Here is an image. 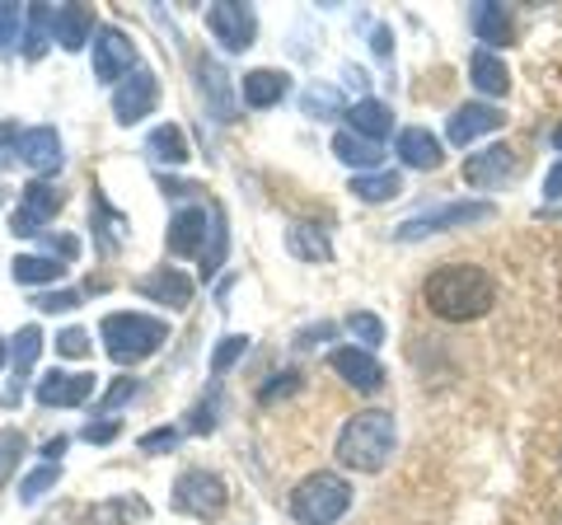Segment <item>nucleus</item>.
<instances>
[{
	"instance_id": "obj_52",
	"label": "nucleus",
	"mask_w": 562,
	"mask_h": 525,
	"mask_svg": "<svg viewBox=\"0 0 562 525\" xmlns=\"http://www.w3.org/2000/svg\"><path fill=\"white\" fill-rule=\"evenodd\" d=\"M160 188L169 192V198H188V192H198V183H179V179H169V174L160 179Z\"/></svg>"
},
{
	"instance_id": "obj_22",
	"label": "nucleus",
	"mask_w": 562,
	"mask_h": 525,
	"mask_svg": "<svg viewBox=\"0 0 562 525\" xmlns=\"http://www.w3.org/2000/svg\"><path fill=\"white\" fill-rule=\"evenodd\" d=\"M469 80H473V90L487 94V99H502L506 90H512V71H506V62L497 57V52H473L469 57Z\"/></svg>"
},
{
	"instance_id": "obj_48",
	"label": "nucleus",
	"mask_w": 562,
	"mask_h": 525,
	"mask_svg": "<svg viewBox=\"0 0 562 525\" xmlns=\"http://www.w3.org/2000/svg\"><path fill=\"white\" fill-rule=\"evenodd\" d=\"M14 160H20V127L10 122V127L0 132V169H10Z\"/></svg>"
},
{
	"instance_id": "obj_15",
	"label": "nucleus",
	"mask_w": 562,
	"mask_h": 525,
	"mask_svg": "<svg viewBox=\"0 0 562 525\" xmlns=\"http://www.w3.org/2000/svg\"><path fill=\"white\" fill-rule=\"evenodd\" d=\"M506 127V113L497 109V103H460V109L450 113V127L446 136L454 146H473L479 136H492Z\"/></svg>"
},
{
	"instance_id": "obj_8",
	"label": "nucleus",
	"mask_w": 562,
	"mask_h": 525,
	"mask_svg": "<svg viewBox=\"0 0 562 525\" xmlns=\"http://www.w3.org/2000/svg\"><path fill=\"white\" fill-rule=\"evenodd\" d=\"M132 66H136V43H132V33L117 29V24H103V29L94 33V80L122 85V80L132 76Z\"/></svg>"
},
{
	"instance_id": "obj_35",
	"label": "nucleus",
	"mask_w": 562,
	"mask_h": 525,
	"mask_svg": "<svg viewBox=\"0 0 562 525\" xmlns=\"http://www.w3.org/2000/svg\"><path fill=\"white\" fill-rule=\"evenodd\" d=\"M225 254H231V231H225V212H216V225H211V249L202 254V282H211L225 268Z\"/></svg>"
},
{
	"instance_id": "obj_12",
	"label": "nucleus",
	"mask_w": 562,
	"mask_h": 525,
	"mask_svg": "<svg viewBox=\"0 0 562 525\" xmlns=\"http://www.w3.org/2000/svg\"><path fill=\"white\" fill-rule=\"evenodd\" d=\"M94 384H99V376H90V371H47L33 394H38L43 409H80V404H90Z\"/></svg>"
},
{
	"instance_id": "obj_30",
	"label": "nucleus",
	"mask_w": 562,
	"mask_h": 525,
	"mask_svg": "<svg viewBox=\"0 0 562 525\" xmlns=\"http://www.w3.org/2000/svg\"><path fill=\"white\" fill-rule=\"evenodd\" d=\"M333 155H338V160L347 165V169H375L380 160H384V150L375 146V142H366V136H357V132H338V136H333Z\"/></svg>"
},
{
	"instance_id": "obj_57",
	"label": "nucleus",
	"mask_w": 562,
	"mask_h": 525,
	"mask_svg": "<svg viewBox=\"0 0 562 525\" xmlns=\"http://www.w3.org/2000/svg\"><path fill=\"white\" fill-rule=\"evenodd\" d=\"M558 465H562V450H558Z\"/></svg>"
},
{
	"instance_id": "obj_2",
	"label": "nucleus",
	"mask_w": 562,
	"mask_h": 525,
	"mask_svg": "<svg viewBox=\"0 0 562 525\" xmlns=\"http://www.w3.org/2000/svg\"><path fill=\"white\" fill-rule=\"evenodd\" d=\"M398 442V423L394 413L384 409H366L357 417H347L342 432H338V465L342 469H357V474H380L394 455Z\"/></svg>"
},
{
	"instance_id": "obj_33",
	"label": "nucleus",
	"mask_w": 562,
	"mask_h": 525,
	"mask_svg": "<svg viewBox=\"0 0 562 525\" xmlns=\"http://www.w3.org/2000/svg\"><path fill=\"white\" fill-rule=\"evenodd\" d=\"M14 347H10V361H14V380H24L29 371H33V361H38V353H43V328L38 324H24L20 334L10 338Z\"/></svg>"
},
{
	"instance_id": "obj_6",
	"label": "nucleus",
	"mask_w": 562,
	"mask_h": 525,
	"mask_svg": "<svg viewBox=\"0 0 562 525\" xmlns=\"http://www.w3.org/2000/svg\"><path fill=\"white\" fill-rule=\"evenodd\" d=\"M173 506L198 521H216L231 506V488H225L221 474H211V469H183L179 483H173Z\"/></svg>"
},
{
	"instance_id": "obj_21",
	"label": "nucleus",
	"mask_w": 562,
	"mask_h": 525,
	"mask_svg": "<svg viewBox=\"0 0 562 525\" xmlns=\"http://www.w3.org/2000/svg\"><path fill=\"white\" fill-rule=\"evenodd\" d=\"M90 216H94V239H99V254H117L122 249V235H127V216L103 198V188L90 192Z\"/></svg>"
},
{
	"instance_id": "obj_9",
	"label": "nucleus",
	"mask_w": 562,
	"mask_h": 525,
	"mask_svg": "<svg viewBox=\"0 0 562 525\" xmlns=\"http://www.w3.org/2000/svg\"><path fill=\"white\" fill-rule=\"evenodd\" d=\"M206 29L225 52H244L258 38V14L239 0H221V5H206Z\"/></svg>"
},
{
	"instance_id": "obj_19",
	"label": "nucleus",
	"mask_w": 562,
	"mask_h": 525,
	"mask_svg": "<svg viewBox=\"0 0 562 525\" xmlns=\"http://www.w3.org/2000/svg\"><path fill=\"white\" fill-rule=\"evenodd\" d=\"M286 94H291V76L286 71H272V66L244 71V80H239V99L249 103V109H277Z\"/></svg>"
},
{
	"instance_id": "obj_11",
	"label": "nucleus",
	"mask_w": 562,
	"mask_h": 525,
	"mask_svg": "<svg viewBox=\"0 0 562 525\" xmlns=\"http://www.w3.org/2000/svg\"><path fill=\"white\" fill-rule=\"evenodd\" d=\"M155 103H160V80H155V71H132L113 90V118L122 127H132V122L155 113Z\"/></svg>"
},
{
	"instance_id": "obj_34",
	"label": "nucleus",
	"mask_w": 562,
	"mask_h": 525,
	"mask_svg": "<svg viewBox=\"0 0 562 525\" xmlns=\"http://www.w3.org/2000/svg\"><path fill=\"white\" fill-rule=\"evenodd\" d=\"M347 334L357 338L366 353H375V347L384 343V320H380V314H371V310H351L347 314Z\"/></svg>"
},
{
	"instance_id": "obj_4",
	"label": "nucleus",
	"mask_w": 562,
	"mask_h": 525,
	"mask_svg": "<svg viewBox=\"0 0 562 525\" xmlns=\"http://www.w3.org/2000/svg\"><path fill=\"white\" fill-rule=\"evenodd\" d=\"M351 506V483L333 469H319V474H305L291 488V516L295 525H333L342 521Z\"/></svg>"
},
{
	"instance_id": "obj_7",
	"label": "nucleus",
	"mask_w": 562,
	"mask_h": 525,
	"mask_svg": "<svg viewBox=\"0 0 562 525\" xmlns=\"http://www.w3.org/2000/svg\"><path fill=\"white\" fill-rule=\"evenodd\" d=\"M61 188H52V183H43V179H33V183H24L20 188V206L10 212V235H20V239H29V235H43V225L61 212Z\"/></svg>"
},
{
	"instance_id": "obj_38",
	"label": "nucleus",
	"mask_w": 562,
	"mask_h": 525,
	"mask_svg": "<svg viewBox=\"0 0 562 525\" xmlns=\"http://www.w3.org/2000/svg\"><path fill=\"white\" fill-rule=\"evenodd\" d=\"M216 413H221V384H211V394L198 399L188 413V432L192 436H206V432H216Z\"/></svg>"
},
{
	"instance_id": "obj_55",
	"label": "nucleus",
	"mask_w": 562,
	"mask_h": 525,
	"mask_svg": "<svg viewBox=\"0 0 562 525\" xmlns=\"http://www.w3.org/2000/svg\"><path fill=\"white\" fill-rule=\"evenodd\" d=\"M549 142H553V150L562 155V127H553V136H549Z\"/></svg>"
},
{
	"instance_id": "obj_13",
	"label": "nucleus",
	"mask_w": 562,
	"mask_h": 525,
	"mask_svg": "<svg viewBox=\"0 0 562 525\" xmlns=\"http://www.w3.org/2000/svg\"><path fill=\"white\" fill-rule=\"evenodd\" d=\"M328 366L342 384H351V390H361V394H375L384 384V366L375 361V353H366V347H333Z\"/></svg>"
},
{
	"instance_id": "obj_29",
	"label": "nucleus",
	"mask_w": 562,
	"mask_h": 525,
	"mask_svg": "<svg viewBox=\"0 0 562 525\" xmlns=\"http://www.w3.org/2000/svg\"><path fill=\"white\" fill-rule=\"evenodd\" d=\"M146 521H150V506L140 498H109V502H94L85 525H146Z\"/></svg>"
},
{
	"instance_id": "obj_23",
	"label": "nucleus",
	"mask_w": 562,
	"mask_h": 525,
	"mask_svg": "<svg viewBox=\"0 0 562 525\" xmlns=\"http://www.w3.org/2000/svg\"><path fill=\"white\" fill-rule=\"evenodd\" d=\"M347 122H351V132L366 136V142H375V146L394 132V113H390V103H380V99H357L347 109Z\"/></svg>"
},
{
	"instance_id": "obj_26",
	"label": "nucleus",
	"mask_w": 562,
	"mask_h": 525,
	"mask_svg": "<svg viewBox=\"0 0 562 525\" xmlns=\"http://www.w3.org/2000/svg\"><path fill=\"white\" fill-rule=\"evenodd\" d=\"M24 57L29 62H38L43 52L57 43V10L52 5H29V14H24Z\"/></svg>"
},
{
	"instance_id": "obj_37",
	"label": "nucleus",
	"mask_w": 562,
	"mask_h": 525,
	"mask_svg": "<svg viewBox=\"0 0 562 525\" xmlns=\"http://www.w3.org/2000/svg\"><path fill=\"white\" fill-rule=\"evenodd\" d=\"M57 483H61V465H38L33 474H24V479H20V502H24V506H33L43 493H52Z\"/></svg>"
},
{
	"instance_id": "obj_20",
	"label": "nucleus",
	"mask_w": 562,
	"mask_h": 525,
	"mask_svg": "<svg viewBox=\"0 0 562 525\" xmlns=\"http://www.w3.org/2000/svg\"><path fill=\"white\" fill-rule=\"evenodd\" d=\"M394 155L408 169H441V160H446V150H441V142L427 132V127H403L398 132V142H394Z\"/></svg>"
},
{
	"instance_id": "obj_53",
	"label": "nucleus",
	"mask_w": 562,
	"mask_h": 525,
	"mask_svg": "<svg viewBox=\"0 0 562 525\" xmlns=\"http://www.w3.org/2000/svg\"><path fill=\"white\" fill-rule=\"evenodd\" d=\"M371 47L380 52V57H390V52H394V33H390V29H375V38H371Z\"/></svg>"
},
{
	"instance_id": "obj_51",
	"label": "nucleus",
	"mask_w": 562,
	"mask_h": 525,
	"mask_svg": "<svg viewBox=\"0 0 562 525\" xmlns=\"http://www.w3.org/2000/svg\"><path fill=\"white\" fill-rule=\"evenodd\" d=\"M543 198H549V202H558V198H562V160H558L549 174H543Z\"/></svg>"
},
{
	"instance_id": "obj_17",
	"label": "nucleus",
	"mask_w": 562,
	"mask_h": 525,
	"mask_svg": "<svg viewBox=\"0 0 562 525\" xmlns=\"http://www.w3.org/2000/svg\"><path fill=\"white\" fill-rule=\"evenodd\" d=\"M136 291L155 305H169V310H188L192 305V282L179 268H155L146 277H136Z\"/></svg>"
},
{
	"instance_id": "obj_50",
	"label": "nucleus",
	"mask_w": 562,
	"mask_h": 525,
	"mask_svg": "<svg viewBox=\"0 0 562 525\" xmlns=\"http://www.w3.org/2000/svg\"><path fill=\"white\" fill-rule=\"evenodd\" d=\"M333 338V324H314V328H301L295 334V347H314V343H328Z\"/></svg>"
},
{
	"instance_id": "obj_41",
	"label": "nucleus",
	"mask_w": 562,
	"mask_h": 525,
	"mask_svg": "<svg viewBox=\"0 0 562 525\" xmlns=\"http://www.w3.org/2000/svg\"><path fill=\"white\" fill-rule=\"evenodd\" d=\"M20 455H24V436L10 432V427H0V488H5L10 474L20 469Z\"/></svg>"
},
{
	"instance_id": "obj_42",
	"label": "nucleus",
	"mask_w": 562,
	"mask_h": 525,
	"mask_svg": "<svg viewBox=\"0 0 562 525\" xmlns=\"http://www.w3.org/2000/svg\"><path fill=\"white\" fill-rule=\"evenodd\" d=\"M24 14H29V10L10 5V0H0V47H10V43L24 38Z\"/></svg>"
},
{
	"instance_id": "obj_40",
	"label": "nucleus",
	"mask_w": 562,
	"mask_h": 525,
	"mask_svg": "<svg viewBox=\"0 0 562 525\" xmlns=\"http://www.w3.org/2000/svg\"><path fill=\"white\" fill-rule=\"evenodd\" d=\"M244 353H249V338H244V334H231V338H221L216 343V353H211V376H225V371H231V366L235 361H244Z\"/></svg>"
},
{
	"instance_id": "obj_27",
	"label": "nucleus",
	"mask_w": 562,
	"mask_h": 525,
	"mask_svg": "<svg viewBox=\"0 0 562 525\" xmlns=\"http://www.w3.org/2000/svg\"><path fill=\"white\" fill-rule=\"evenodd\" d=\"M61 272H66V262L47 258V254H20V258L10 262V277L20 287H57Z\"/></svg>"
},
{
	"instance_id": "obj_45",
	"label": "nucleus",
	"mask_w": 562,
	"mask_h": 525,
	"mask_svg": "<svg viewBox=\"0 0 562 525\" xmlns=\"http://www.w3.org/2000/svg\"><path fill=\"white\" fill-rule=\"evenodd\" d=\"M57 357H70V361L90 357V334H85V328H61L57 334Z\"/></svg>"
},
{
	"instance_id": "obj_1",
	"label": "nucleus",
	"mask_w": 562,
	"mask_h": 525,
	"mask_svg": "<svg viewBox=\"0 0 562 525\" xmlns=\"http://www.w3.org/2000/svg\"><path fill=\"white\" fill-rule=\"evenodd\" d=\"M422 305L446 324H469L497 305V282L479 262H446L422 282Z\"/></svg>"
},
{
	"instance_id": "obj_44",
	"label": "nucleus",
	"mask_w": 562,
	"mask_h": 525,
	"mask_svg": "<svg viewBox=\"0 0 562 525\" xmlns=\"http://www.w3.org/2000/svg\"><path fill=\"white\" fill-rule=\"evenodd\" d=\"M33 305H38L43 314H66L80 305V291H66V287H52V291H38L33 295Z\"/></svg>"
},
{
	"instance_id": "obj_39",
	"label": "nucleus",
	"mask_w": 562,
	"mask_h": 525,
	"mask_svg": "<svg viewBox=\"0 0 562 525\" xmlns=\"http://www.w3.org/2000/svg\"><path fill=\"white\" fill-rule=\"evenodd\" d=\"M136 394H140V380H136V376H117L109 390H103V399L94 404V413H99V417H103V413H117L122 404H132Z\"/></svg>"
},
{
	"instance_id": "obj_46",
	"label": "nucleus",
	"mask_w": 562,
	"mask_h": 525,
	"mask_svg": "<svg viewBox=\"0 0 562 525\" xmlns=\"http://www.w3.org/2000/svg\"><path fill=\"white\" fill-rule=\"evenodd\" d=\"M136 446L146 450V455H165V450H173V446H179V427H155V432H146V436H140Z\"/></svg>"
},
{
	"instance_id": "obj_43",
	"label": "nucleus",
	"mask_w": 562,
	"mask_h": 525,
	"mask_svg": "<svg viewBox=\"0 0 562 525\" xmlns=\"http://www.w3.org/2000/svg\"><path fill=\"white\" fill-rule=\"evenodd\" d=\"M301 390V371H281V376H268V384L258 390V404H277V399H286Z\"/></svg>"
},
{
	"instance_id": "obj_16",
	"label": "nucleus",
	"mask_w": 562,
	"mask_h": 525,
	"mask_svg": "<svg viewBox=\"0 0 562 525\" xmlns=\"http://www.w3.org/2000/svg\"><path fill=\"white\" fill-rule=\"evenodd\" d=\"M198 85H202V99L216 122H235V85L225 76V66L216 57H198Z\"/></svg>"
},
{
	"instance_id": "obj_47",
	"label": "nucleus",
	"mask_w": 562,
	"mask_h": 525,
	"mask_svg": "<svg viewBox=\"0 0 562 525\" xmlns=\"http://www.w3.org/2000/svg\"><path fill=\"white\" fill-rule=\"evenodd\" d=\"M47 258L76 262V258H80V239H76V235H47Z\"/></svg>"
},
{
	"instance_id": "obj_56",
	"label": "nucleus",
	"mask_w": 562,
	"mask_h": 525,
	"mask_svg": "<svg viewBox=\"0 0 562 525\" xmlns=\"http://www.w3.org/2000/svg\"><path fill=\"white\" fill-rule=\"evenodd\" d=\"M553 525H562V512H558V521H553Z\"/></svg>"
},
{
	"instance_id": "obj_18",
	"label": "nucleus",
	"mask_w": 562,
	"mask_h": 525,
	"mask_svg": "<svg viewBox=\"0 0 562 525\" xmlns=\"http://www.w3.org/2000/svg\"><path fill=\"white\" fill-rule=\"evenodd\" d=\"M20 160L33 174H57L61 160H66L57 127H29V132H20Z\"/></svg>"
},
{
	"instance_id": "obj_24",
	"label": "nucleus",
	"mask_w": 562,
	"mask_h": 525,
	"mask_svg": "<svg viewBox=\"0 0 562 525\" xmlns=\"http://www.w3.org/2000/svg\"><path fill=\"white\" fill-rule=\"evenodd\" d=\"M469 24H473V38L483 43V52L512 43V20H506V10L492 5V0H483V5L469 10Z\"/></svg>"
},
{
	"instance_id": "obj_10",
	"label": "nucleus",
	"mask_w": 562,
	"mask_h": 525,
	"mask_svg": "<svg viewBox=\"0 0 562 525\" xmlns=\"http://www.w3.org/2000/svg\"><path fill=\"white\" fill-rule=\"evenodd\" d=\"M211 225H216V212H206V206H183L179 216H169L165 249H169L173 258H202V254H206Z\"/></svg>"
},
{
	"instance_id": "obj_54",
	"label": "nucleus",
	"mask_w": 562,
	"mask_h": 525,
	"mask_svg": "<svg viewBox=\"0 0 562 525\" xmlns=\"http://www.w3.org/2000/svg\"><path fill=\"white\" fill-rule=\"evenodd\" d=\"M66 450V436H52V442L43 446V455H47V465H57V455Z\"/></svg>"
},
{
	"instance_id": "obj_3",
	"label": "nucleus",
	"mask_w": 562,
	"mask_h": 525,
	"mask_svg": "<svg viewBox=\"0 0 562 525\" xmlns=\"http://www.w3.org/2000/svg\"><path fill=\"white\" fill-rule=\"evenodd\" d=\"M99 338H103V353L117 366H136L169 343V324L155 320V314H140V310H117V314H103Z\"/></svg>"
},
{
	"instance_id": "obj_31",
	"label": "nucleus",
	"mask_w": 562,
	"mask_h": 525,
	"mask_svg": "<svg viewBox=\"0 0 562 525\" xmlns=\"http://www.w3.org/2000/svg\"><path fill=\"white\" fill-rule=\"evenodd\" d=\"M351 192H357L361 202H394L403 192V179L398 169H380V174H351Z\"/></svg>"
},
{
	"instance_id": "obj_14",
	"label": "nucleus",
	"mask_w": 562,
	"mask_h": 525,
	"mask_svg": "<svg viewBox=\"0 0 562 525\" xmlns=\"http://www.w3.org/2000/svg\"><path fill=\"white\" fill-rule=\"evenodd\" d=\"M516 169H520V160L512 146H483L464 160V183L469 188H502L506 179H516Z\"/></svg>"
},
{
	"instance_id": "obj_28",
	"label": "nucleus",
	"mask_w": 562,
	"mask_h": 525,
	"mask_svg": "<svg viewBox=\"0 0 562 525\" xmlns=\"http://www.w3.org/2000/svg\"><path fill=\"white\" fill-rule=\"evenodd\" d=\"M286 249H291V258H301V262H328L333 258L328 235L319 231V225H310V221L291 225V231H286Z\"/></svg>"
},
{
	"instance_id": "obj_32",
	"label": "nucleus",
	"mask_w": 562,
	"mask_h": 525,
	"mask_svg": "<svg viewBox=\"0 0 562 525\" xmlns=\"http://www.w3.org/2000/svg\"><path fill=\"white\" fill-rule=\"evenodd\" d=\"M146 150H150L160 165H183L188 155H192L183 127H173V122H165V127H155V132L146 136Z\"/></svg>"
},
{
	"instance_id": "obj_49",
	"label": "nucleus",
	"mask_w": 562,
	"mask_h": 525,
	"mask_svg": "<svg viewBox=\"0 0 562 525\" xmlns=\"http://www.w3.org/2000/svg\"><path fill=\"white\" fill-rule=\"evenodd\" d=\"M117 432H122L117 423H85V432H80V436H85L90 446H109V442H117Z\"/></svg>"
},
{
	"instance_id": "obj_36",
	"label": "nucleus",
	"mask_w": 562,
	"mask_h": 525,
	"mask_svg": "<svg viewBox=\"0 0 562 525\" xmlns=\"http://www.w3.org/2000/svg\"><path fill=\"white\" fill-rule=\"evenodd\" d=\"M301 113L305 118H338L342 113V94L338 90H328V85H324V90H319V85H310V90L301 94Z\"/></svg>"
},
{
	"instance_id": "obj_5",
	"label": "nucleus",
	"mask_w": 562,
	"mask_h": 525,
	"mask_svg": "<svg viewBox=\"0 0 562 525\" xmlns=\"http://www.w3.org/2000/svg\"><path fill=\"white\" fill-rule=\"evenodd\" d=\"M497 216L492 202H441V206H427V212L408 216L403 225H394V239L403 244H417L427 235H446V231H469V225H483Z\"/></svg>"
},
{
	"instance_id": "obj_25",
	"label": "nucleus",
	"mask_w": 562,
	"mask_h": 525,
	"mask_svg": "<svg viewBox=\"0 0 562 525\" xmlns=\"http://www.w3.org/2000/svg\"><path fill=\"white\" fill-rule=\"evenodd\" d=\"M94 14L90 5H57V43L61 52H80L85 43H94Z\"/></svg>"
}]
</instances>
